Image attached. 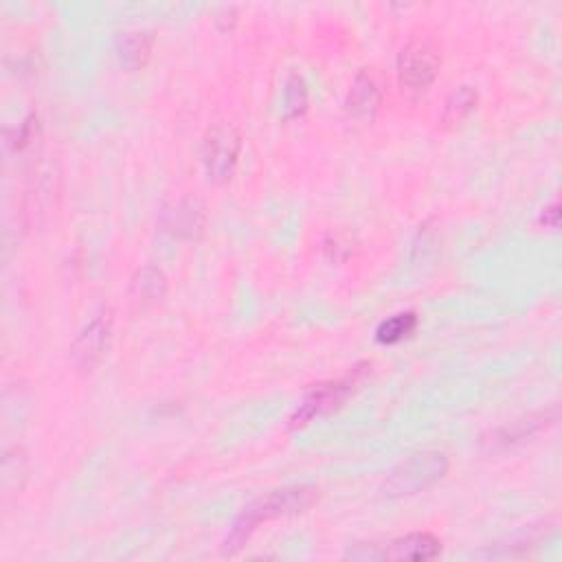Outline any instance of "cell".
Returning <instances> with one entry per match:
<instances>
[{
	"label": "cell",
	"instance_id": "obj_1",
	"mask_svg": "<svg viewBox=\"0 0 562 562\" xmlns=\"http://www.w3.org/2000/svg\"><path fill=\"white\" fill-rule=\"evenodd\" d=\"M319 499V490L301 486V488H286L277 490L268 497L255 501L253 505L244 510V514L235 521L231 534L227 536V541L222 545L224 556H233L235 552L246 545V541L253 536V532L266 521L281 519V516H292L310 510L314 503Z\"/></svg>",
	"mask_w": 562,
	"mask_h": 562
},
{
	"label": "cell",
	"instance_id": "obj_2",
	"mask_svg": "<svg viewBox=\"0 0 562 562\" xmlns=\"http://www.w3.org/2000/svg\"><path fill=\"white\" fill-rule=\"evenodd\" d=\"M442 69V53L431 40H413L398 55V84L411 97L424 95Z\"/></svg>",
	"mask_w": 562,
	"mask_h": 562
},
{
	"label": "cell",
	"instance_id": "obj_3",
	"mask_svg": "<svg viewBox=\"0 0 562 562\" xmlns=\"http://www.w3.org/2000/svg\"><path fill=\"white\" fill-rule=\"evenodd\" d=\"M448 470V457L437 451L415 453L404 459L385 481V490L391 497H409L418 494L440 481Z\"/></svg>",
	"mask_w": 562,
	"mask_h": 562
},
{
	"label": "cell",
	"instance_id": "obj_4",
	"mask_svg": "<svg viewBox=\"0 0 562 562\" xmlns=\"http://www.w3.org/2000/svg\"><path fill=\"white\" fill-rule=\"evenodd\" d=\"M240 150V134L229 123H218L207 132L205 141H202V165H205L211 183L229 181L235 165H238Z\"/></svg>",
	"mask_w": 562,
	"mask_h": 562
},
{
	"label": "cell",
	"instance_id": "obj_5",
	"mask_svg": "<svg viewBox=\"0 0 562 562\" xmlns=\"http://www.w3.org/2000/svg\"><path fill=\"white\" fill-rule=\"evenodd\" d=\"M358 380H361V372L354 369V372L343 380L325 382V385L314 387L306 396V400L299 404L295 415L290 418L292 429H301V426H306L317 418H323V415L339 409L341 404L350 398V393L358 385Z\"/></svg>",
	"mask_w": 562,
	"mask_h": 562
},
{
	"label": "cell",
	"instance_id": "obj_6",
	"mask_svg": "<svg viewBox=\"0 0 562 562\" xmlns=\"http://www.w3.org/2000/svg\"><path fill=\"white\" fill-rule=\"evenodd\" d=\"M110 341H112V312L101 310L73 343L71 354L77 369H82V372H93L108 354Z\"/></svg>",
	"mask_w": 562,
	"mask_h": 562
},
{
	"label": "cell",
	"instance_id": "obj_7",
	"mask_svg": "<svg viewBox=\"0 0 562 562\" xmlns=\"http://www.w3.org/2000/svg\"><path fill=\"white\" fill-rule=\"evenodd\" d=\"M380 86L376 82V77L369 71H361L356 75V80L352 82L350 93H347V101H345V110L354 121L358 123H372L376 112L380 108Z\"/></svg>",
	"mask_w": 562,
	"mask_h": 562
},
{
	"label": "cell",
	"instance_id": "obj_8",
	"mask_svg": "<svg viewBox=\"0 0 562 562\" xmlns=\"http://www.w3.org/2000/svg\"><path fill=\"white\" fill-rule=\"evenodd\" d=\"M440 552H442L440 538H435L433 534H426V532H415V534L396 538L391 545L382 549L380 558L424 562V560L437 558L440 556Z\"/></svg>",
	"mask_w": 562,
	"mask_h": 562
},
{
	"label": "cell",
	"instance_id": "obj_9",
	"mask_svg": "<svg viewBox=\"0 0 562 562\" xmlns=\"http://www.w3.org/2000/svg\"><path fill=\"white\" fill-rule=\"evenodd\" d=\"M167 292V279L163 271L154 266H145L132 277L130 284V299L139 310H150L159 306L161 299Z\"/></svg>",
	"mask_w": 562,
	"mask_h": 562
},
{
	"label": "cell",
	"instance_id": "obj_10",
	"mask_svg": "<svg viewBox=\"0 0 562 562\" xmlns=\"http://www.w3.org/2000/svg\"><path fill=\"white\" fill-rule=\"evenodd\" d=\"M150 51H152V38L145 31L121 33V38L117 42L119 62L130 71L143 69L145 62L150 58Z\"/></svg>",
	"mask_w": 562,
	"mask_h": 562
},
{
	"label": "cell",
	"instance_id": "obj_11",
	"mask_svg": "<svg viewBox=\"0 0 562 562\" xmlns=\"http://www.w3.org/2000/svg\"><path fill=\"white\" fill-rule=\"evenodd\" d=\"M29 472V462L27 455L22 448H14V451H7L3 459V501L7 503L11 497L22 492L27 481Z\"/></svg>",
	"mask_w": 562,
	"mask_h": 562
},
{
	"label": "cell",
	"instance_id": "obj_12",
	"mask_svg": "<svg viewBox=\"0 0 562 562\" xmlns=\"http://www.w3.org/2000/svg\"><path fill=\"white\" fill-rule=\"evenodd\" d=\"M477 104H479V93L475 91V88L459 86L446 99L442 121L446 123V126H459V123H464L472 112L477 110Z\"/></svg>",
	"mask_w": 562,
	"mask_h": 562
},
{
	"label": "cell",
	"instance_id": "obj_13",
	"mask_svg": "<svg viewBox=\"0 0 562 562\" xmlns=\"http://www.w3.org/2000/svg\"><path fill=\"white\" fill-rule=\"evenodd\" d=\"M167 227L172 229L176 238H194V235L202 233V227H205V213H202L198 202H181L170 216V224H167Z\"/></svg>",
	"mask_w": 562,
	"mask_h": 562
},
{
	"label": "cell",
	"instance_id": "obj_14",
	"mask_svg": "<svg viewBox=\"0 0 562 562\" xmlns=\"http://www.w3.org/2000/svg\"><path fill=\"white\" fill-rule=\"evenodd\" d=\"M418 328V317L413 312H400L393 314L391 319L382 321L376 330V341L380 345H396L409 336Z\"/></svg>",
	"mask_w": 562,
	"mask_h": 562
},
{
	"label": "cell",
	"instance_id": "obj_15",
	"mask_svg": "<svg viewBox=\"0 0 562 562\" xmlns=\"http://www.w3.org/2000/svg\"><path fill=\"white\" fill-rule=\"evenodd\" d=\"M554 422V418L549 420V415L545 413V415H541V420H523V422H516V424H512V426H508V429H501V431H497L492 435V440H490V446H497V444H501V446H512V444H516V442H525L527 437H532V435H536L538 431L543 429V426H547V424H552Z\"/></svg>",
	"mask_w": 562,
	"mask_h": 562
},
{
	"label": "cell",
	"instance_id": "obj_16",
	"mask_svg": "<svg viewBox=\"0 0 562 562\" xmlns=\"http://www.w3.org/2000/svg\"><path fill=\"white\" fill-rule=\"evenodd\" d=\"M36 137H38V117L29 115L20 123V128H16L14 132H7L5 145L9 152H22L25 148H29L31 141H36Z\"/></svg>",
	"mask_w": 562,
	"mask_h": 562
},
{
	"label": "cell",
	"instance_id": "obj_17",
	"mask_svg": "<svg viewBox=\"0 0 562 562\" xmlns=\"http://www.w3.org/2000/svg\"><path fill=\"white\" fill-rule=\"evenodd\" d=\"M308 106V91H306V84H303L301 77L292 75L288 84H286V117H299L303 115V110Z\"/></svg>",
	"mask_w": 562,
	"mask_h": 562
}]
</instances>
